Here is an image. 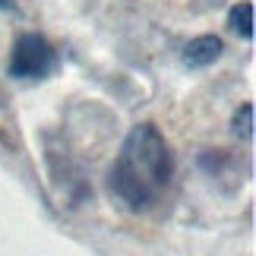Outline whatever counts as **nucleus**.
<instances>
[{"mask_svg":"<svg viewBox=\"0 0 256 256\" xmlns=\"http://www.w3.org/2000/svg\"><path fill=\"white\" fill-rule=\"evenodd\" d=\"M57 54L42 35H22L10 57V76L16 80H42L54 70Z\"/></svg>","mask_w":256,"mask_h":256,"instance_id":"f03ea898","label":"nucleus"},{"mask_svg":"<svg viewBox=\"0 0 256 256\" xmlns=\"http://www.w3.org/2000/svg\"><path fill=\"white\" fill-rule=\"evenodd\" d=\"M174 174L171 149L158 133V126L140 124L126 133L111 168V190L130 209H149L164 193Z\"/></svg>","mask_w":256,"mask_h":256,"instance_id":"f257e3e1","label":"nucleus"},{"mask_svg":"<svg viewBox=\"0 0 256 256\" xmlns=\"http://www.w3.org/2000/svg\"><path fill=\"white\" fill-rule=\"evenodd\" d=\"M234 133L238 136H250L253 133V104H244V120H234Z\"/></svg>","mask_w":256,"mask_h":256,"instance_id":"39448f33","label":"nucleus"},{"mask_svg":"<svg viewBox=\"0 0 256 256\" xmlns=\"http://www.w3.org/2000/svg\"><path fill=\"white\" fill-rule=\"evenodd\" d=\"M222 51H224V44L218 35H200L184 48V64L186 66H209L222 57Z\"/></svg>","mask_w":256,"mask_h":256,"instance_id":"7ed1b4c3","label":"nucleus"},{"mask_svg":"<svg viewBox=\"0 0 256 256\" xmlns=\"http://www.w3.org/2000/svg\"><path fill=\"white\" fill-rule=\"evenodd\" d=\"M228 22H231V28H234L238 35L253 38V4H238V6L231 10Z\"/></svg>","mask_w":256,"mask_h":256,"instance_id":"20e7f679","label":"nucleus"},{"mask_svg":"<svg viewBox=\"0 0 256 256\" xmlns=\"http://www.w3.org/2000/svg\"><path fill=\"white\" fill-rule=\"evenodd\" d=\"M0 6H10V0H0Z\"/></svg>","mask_w":256,"mask_h":256,"instance_id":"423d86ee","label":"nucleus"}]
</instances>
